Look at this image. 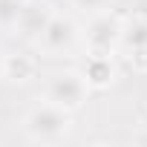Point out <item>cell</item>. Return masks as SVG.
I'll use <instances>...</instances> for the list:
<instances>
[{"label":"cell","mask_w":147,"mask_h":147,"mask_svg":"<svg viewBox=\"0 0 147 147\" xmlns=\"http://www.w3.org/2000/svg\"><path fill=\"white\" fill-rule=\"evenodd\" d=\"M72 130V113L52 104V101H38L26 110L23 115V136L35 144H55L63 141Z\"/></svg>","instance_id":"cell-1"},{"label":"cell","mask_w":147,"mask_h":147,"mask_svg":"<svg viewBox=\"0 0 147 147\" xmlns=\"http://www.w3.org/2000/svg\"><path fill=\"white\" fill-rule=\"evenodd\" d=\"M87 95H90V84L81 75V69H55L43 81V98L69 113L81 110L87 104Z\"/></svg>","instance_id":"cell-2"},{"label":"cell","mask_w":147,"mask_h":147,"mask_svg":"<svg viewBox=\"0 0 147 147\" xmlns=\"http://www.w3.org/2000/svg\"><path fill=\"white\" fill-rule=\"evenodd\" d=\"M78 40H81L78 23L72 20L69 15L52 12V18L46 20L43 32L35 38V46H38L46 58H63V55H69L72 49L78 46Z\"/></svg>","instance_id":"cell-3"},{"label":"cell","mask_w":147,"mask_h":147,"mask_svg":"<svg viewBox=\"0 0 147 147\" xmlns=\"http://www.w3.org/2000/svg\"><path fill=\"white\" fill-rule=\"evenodd\" d=\"M121 32H124V20L118 15H113L110 9L90 15L87 26H84V43L87 52H110L115 46H121Z\"/></svg>","instance_id":"cell-4"},{"label":"cell","mask_w":147,"mask_h":147,"mask_svg":"<svg viewBox=\"0 0 147 147\" xmlns=\"http://www.w3.org/2000/svg\"><path fill=\"white\" fill-rule=\"evenodd\" d=\"M49 18H52V9L46 3H35V0L26 3V0H23V9H20L18 23H15V35H20L23 40L35 43V38L43 32V26H46Z\"/></svg>","instance_id":"cell-5"},{"label":"cell","mask_w":147,"mask_h":147,"mask_svg":"<svg viewBox=\"0 0 147 147\" xmlns=\"http://www.w3.org/2000/svg\"><path fill=\"white\" fill-rule=\"evenodd\" d=\"M81 75L87 78L90 90H104L115 81V63L110 52H87V63L81 69Z\"/></svg>","instance_id":"cell-6"},{"label":"cell","mask_w":147,"mask_h":147,"mask_svg":"<svg viewBox=\"0 0 147 147\" xmlns=\"http://www.w3.org/2000/svg\"><path fill=\"white\" fill-rule=\"evenodd\" d=\"M32 75H35V58L32 55H3V78L23 84Z\"/></svg>","instance_id":"cell-7"},{"label":"cell","mask_w":147,"mask_h":147,"mask_svg":"<svg viewBox=\"0 0 147 147\" xmlns=\"http://www.w3.org/2000/svg\"><path fill=\"white\" fill-rule=\"evenodd\" d=\"M121 46H124L130 55H133V52H147V18H138V20L124 23Z\"/></svg>","instance_id":"cell-8"},{"label":"cell","mask_w":147,"mask_h":147,"mask_svg":"<svg viewBox=\"0 0 147 147\" xmlns=\"http://www.w3.org/2000/svg\"><path fill=\"white\" fill-rule=\"evenodd\" d=\"M20 9H23V0H0V29L3 32H15Z\"/></svg>","instance_id":"cell-9"},{"label":"cell","mask_w":147,"mask_h":147,"mask_svg":"<svg viewBox=\"0 0 147 147\" xmlns=\"http://www.w3.org/2000/svg\"><path fill=\"white\" fill-rule=\"evenodd\" d=\"M72 6H75V9H81L84 15H95V12L110 9V0H72Z\"/></svg>","instance_id":"cell-10"},{"label":"cell","mask_w":147,"mask_h":147,"mask_svg":"<svg viewBox=\"0 0 147 147\" xmlns=\"http://www.w3.org/2000/svg\"><path fill=\"white\" fill-rule=\"evenodd\" d=\"M0 78H3V52H0Z\"/></svg>","instance_id":"cell-11"}]
</instances>
